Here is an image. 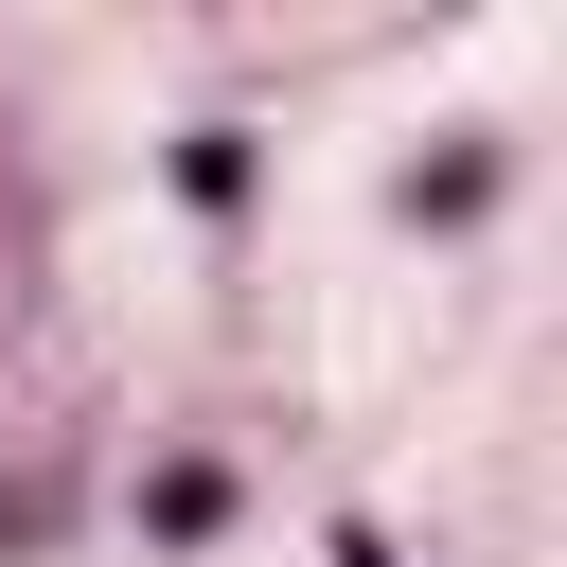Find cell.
<instances>
[{
    "label": "cell",
    "instance_id": "6da1fadb",
    "mask_svg": "<svg viewBox=\"0 0 567 567\" xmlns=\"http://www.w3.org/2000/svg\"><path fill=\"white\" fill-rule=\"evenodd\" d=\"M337 567H390V549H372V532H354V549H337Z\"/></svg>",
    "mask_w": 567,
    "mask_h": 567
}]
</instances>
